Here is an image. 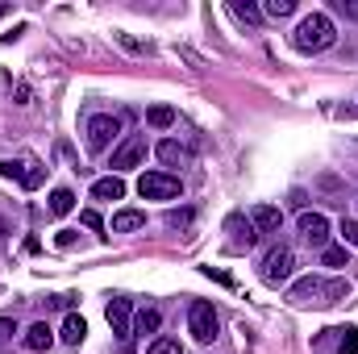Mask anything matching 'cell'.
<instances>
[{"instance_id": "obj_1", "label": "cell", "mask_w": 358, "mask_h": 354, "mask_svg": "<svg viewBox=\"0 0 358 354\" xmlns=\"http://www.w3.org/2000/svg\"><path fill=\"white\" fill-rule=\"evenodd\" d=\"M350 296V283L346 279H321V275H304L292 283V304H313V309H329L338 300Z\"/></svg>"}, {"instance_id": "obj_2", "label": "cell", "mask_w": 358, "mask_h": 354, "mask_svg": "<svg viewBox=\"0 0 358 354\" xmlns=\"http://www.w3.org/2000/svg\"><path fill=\"white\" fill-rule=\"evenodd\" d=\"M296 50H304V55H321V50H329L334 42H338V29H334V21L325 17V13H308L300 25H296Z\"/></svg>"}, {"instance_id": "obj_3", "label": "cell", "mask_w": 358, "mask_h": 354, "mask_svg": "<svg viewBox=\"0 0 358 354\" xmlns=\"http://www.w3.org/2000/svg\"><path fill=\"white\" fill-rule=\"evenodd\" d=\"M187 330H192V338L196 342H213L217 338V330H221V321H217V309L208 304V300H192L187 304Z\"/></svg>"}, {"instance_id": "obj_4", "label": "cell", "mask_w": 358, "mask_h": 354, "mask_svg": "<svg viewBox=\"0 0 358 354\" xmlns=\"http://www.w3.org/2000/svg\"><path fill=\"white\" fill-rule=\"evenodd\" d=\"M0 176L8 179V183L17 179L21 187H29V192H34V187H42L46 167H42L38 159H29V155H25V159H4V163H0Z\"/></svg>"}, {"instance_id": "obj_5", "label": "cell", "mask_w": 358, "mask_h": 354, "mask_svg": "<svg viewBox=\"0 0 358 354\" xmlns=\"http://www.w3.org/2000/svg\"><path fill=\"white\" fill-rule=\"evenodd\" d=\"M138 192H142V200H176L183 183H179V176H167V171H146L138 179Z\"/></svg>"}, {"instance_id": "obj_6", "label": "cell", "mask_w": 358, "mask_h": 354, "mask_svg": "<svg viewBox=\"0 0 358 354\" xmlns=\"http://www.w3.org/2000/svg\"><path fill=\"white\" fill-rule=\"evenodd\" d=\"M117 134H121V121H117L113 113H96V117L88 121V150H92V155L108 150Z\"/></svg>"}, {"instance_id": "obj_7", "label": "cell", "mask_w": 358, "mask_h": 354, "mask_svg": "<svg viewBox=\"0 0 358 354\" xmlns=\"http://www.w3.org/2000/svg\"><path fill=\"white\" fill-rule=\"evenodd\" d=\"M142 159H146V138L129 134V138H125V142L113 150V171H134Z\"/></svg>"}, {"instance_id": "obj_8", "label": "cell", "mask_w": 358, "mask_h": 354, "mask_svg": "<svg viewBox=\"0 0 358 354\" xmlns=\"http://www.w3.org/2000/svg\"><path fill=\"white\" fill-rule=\"evenodd\" d=\"M292 267H296V255H292L287 246H275L267 259H263V279H267V283H283V279L292 275Z\"/></svg>"}, {"instance_id": "obj_9", "label": "cell", "mask_w": 358, "mask_h": 354, "mask_svg": "<svg viewBox=\"0 0 358 354\" xmlns=\"http://www.w3.org/2000/svg\"><path fill=\"white\" fill-rule=\"evenodd\" d=\"M300 238L308 246H325L329 242V221L321 213H300Z\"/></svg>"}, {"instance_id": "obj_10", "label": "cell", "mask_w": 358, "mask_h": 354, "mask_svg": "<svg viewBox=\"0 0 358 354\" xmlns=\"http://www.w3.org/2000/svg\"><path fill=\"white\" fill-rule=\"evenodd\" d=\"M129 317H134L129 300L113 296V300H108V325H113V334H117L121 342H129V338H134V330H129Z\"/></svg>"}, {"instance_id": "obj_11", "label": "cell", "mask_w": 358, "mask_h": 354, "mask_svg": "<svg viewBox=\"0 0 358 354\" xmlns=\"http://www.w3.org/2000/svg\"><path fill=\"white\" fill-rule=\"evenodd\" d=\"M50 342H55V330H50L46 321H34V325L25 330V346H29L34 354H46L50 351Z\"/></svg>"}, {"instance_id": "obj_12", "label": "cell", "mask_w": 358, "mask_h": 354, "mask_svg": "<svg viewBox=\"0 0 358 354\" xmlns=\"http://www.w3.org/2000/svg\"><path fill=\"white\" fill-rule=\"evenodd\" d=\"M225 229H229V234H234V250H242V246H246V250H250V246H255V242H259V229H255V225H250V221H246V225H242V217H229V225H225Z\"/></svg>"}, {"instance_id": "obj_13", "label": "cell", "mask_w": 358, "mask_h": 354, "mask_svg": "<svg viewBox=\"0 0 358 354\" xmlns=\"http://www.w3.org/2000/svg\"><path fill=\"white\" fill-rule=\"evenodd\" d=\"M92 196L96 200H121L125 196V183H121V176H104L92 183Z\"/></svg>"}, {"instance_id": "obj_14", "label": "cell", "mask_w": 358, "mask_h": 354, "mask_svg": "<svg viewBox=\"0 0 358 354\" xmlns=\"http://www.w3.org/2000/svg\"><path fill=\"white\" fill-rule=\"evenodd\" d=\"M142 225H146V213H138V208L113 213V234H129V229H142Z\"/></svg>"}, {"instance_id": "obj_15", "label": "cell", "mask_w": 358, "mask_h": 354, "mask_svg": "<svg viewBox=\"0 0 358 354\" xmlns=\"http://www.w3.org/2000/svg\"><path fill=\"white\" fill-rule=\"evenodd\" d=\"M279 221H283V213H279L275 204H259V208H255V229H259V234H275Z\"/></svg>"}, {"instance_id": "obj_16", "label": "cell", "mask_w": 358, "mask_h": 354, "mask_svg": "<svg viewBox=\"0 0 358 354\" xmlns=\"http://www.w3.org/2000/svg\"><path fill=\"white\" fill-rule=\"evenodd\" d=\"M84 338H88V325H84V317L67 313V321H63V342H67V346H80Z\"/></svg>"}, {"instance_id": "obj_17", "label": "cell", "mask_w": 358, "mask_h": 354, "mask_svg": "<svg viewBox=\"0 0 358 354\" xmlns=\"http://www.w3.org/2000/svg\"><path fill=\"white\" fill-rule=\"evenodd\" d=\"M71 208H76V192H71V187H55V192H50V213H55V217H67Z\"/></svg>"}, {"instance_id": "obj_18", "label": "cell", "mask_w": 358, "mask_h": 354, "mask_svg": "<svg viewBox=\"0 0 358 354\" xmlns=\"http://www.w3.org/2000/svg\"><path fill=\"white\" fill-rule=\"evenodd\" d=\"M146 121H150L155 129H171V125H176V108H171V104H155V108H146Z\"/></svg>"}, {"instance_id": "obj_19", "label": "cell", "mask_w": 358, "mask_h": 354, "mask_svg": "<svg viewBox=\"0 0 358 354\" xmlns=\"http://www.w3.org/2000/svg\"><path fill=\"white\" fill-rule=\"evenodd\" d=\"M159 159H163L167 167H176V163L187 159V146H179L176 138H167V142H159Z\"/></svg>"}, {"instance_id": "obj_20", "label": "cell", "mask_w": 358, "mask_h": 354, "mask_svg": "<svg viewBox=\"0 0 358 354\" xmlns=\"http://www.w3.org/2000/svg\"><path fill=\"white\" fill-rule=\"evenodd\" d=\"M159 325H163V313H159V309H142L138 321H134L138 334H159Z\"/></svg>"}, {"instance_id": "obj_21", "label": "cell", "mask_w": 358, "mask_h": 354, "mask_svg": "<svg viewBox=\"0 0 358 354\" xmlns=\"http://www.w3.org/2000/svg\"><path fill=\"white\" fill-rule=\"evenodd\" d=\"M342 338H338V351L334 354H358V330L355 325H346V330H338Z\"/></svg>"}, {"instance_id": "obj_22", "label": "cell", "mask_w": 358, "mask_h": 354, "mask_svg": "<svg viewBox=\"0 0 358 354\" xmlns=\"http://www.w3.org/2000/svg\"><path fill=\"white\" fill-rule=\"evenodd\" d=\"M229 13H234L238 21H250V25H259V17H263L255 4H242V0H234V4H229Z\"/></svg>"}, {"instance_id": "obj_23", "label": "cell", "mask_w": 358, "mask_h": 354, "mask_svg": "<svg viewBox=\"0 0 358 354\" xmlns=\"http://www.w3.org/2000/svg\"><path fill=\"white\" fill-rule=\"evenodd\" d=\"M321 267H350L346 263V246H325L321 250Z\"/></svg>"}, {"instance_id": "obj_24", "label": "cell", "mask_w": 358, "mask_h": 354, "mask_svg": "<svg viewBox=\"0 0 358 354\" xmlns=\"http://www.w3.org/2000/svg\"><path fill=\"white\" fill-rule=\"evenodd\" d=\"M146 354H183V346H179L176 338H155Z\"/></svg>"}, {"instance_id": "obj_25", "label": "cell", "mask_w": 358, "mask_h": 354, "mask_svg": "<svg viewBox=\"0 0 358 354\" xmlns=\"http://www.w3.org/2000/svg\"><path fill=\"white\" fill-rule=\"evenodd\" d=\"M292 8H296V0H267V8H263V13H267V17H287Z\"/></svg>"}, {"instance_id": "obj_26", "label": "cell", "mask_w": 358, "mask_h": 354, "mask_svg": "<svg viewBox=\"0 0 358 354\" xmlns=\"http://www.w3.org/2000/svg\"><path fill=\"white\" fill-rule=\"evenodd\" d=\"M80 221H84L88 229H104V221H100V213H96V208H84V213H80Z\"/></svg>"}, {"instance_id": "obj_27", "label": "cell", "mask_w": 358, "mask_h": 354, "mask_svg": "<svg viewBox=\"0 0 358 354\" xmlns=\"http://www.w3.org/2000/svg\"><path fill=\"white\" fill-rule=\"evenodd\" d=\"M13 334H17V321H13V317H0V346H4Z\"/></svg>"}, {"instance_id": "obj_28", "label": "cell", "mask_w": 358, "mask_h": 354, "mask_svg": "<svg viewBox=\"0 0 358 354\" xmlns=\"http://www.w3.org/2000/svg\"><path fill=\"white\" fill-rule=\"evenodd\" d=\"M342 238H346L350 246H358V221H342Z\"/></svg>"}, {"instance_id": "obj_29", "label": "cell", "mask_w": 358, "mask_h": 354, "mask_svg": "<svg viewBox=\"0 0 358 354\" xmlns=\"http://www.w3.org/2000/svg\"><path fill=\"white\" fill-rule=\"evenodd\" d=\"M167 221H171V225H187V221H192V213H187V208H179V213H171V217H167Z\"/></svg>"}, {"instance_id": "obj_30", "label": "cell", "mask_w": 358, "mask_h": 354, "mask_svg": "<svg viewBox=\"0 0 358 354\" xmlns=\"http://www.w3.org/2000/svg\"><path fill=\"white\" fill-rule=\"evenodd\" d=\"M342 13H346V17H355V21H358V0H342Z\"/></svg>"}, {"instance_id": "obj_31", "label": "cell", "mask_w": 358, "mask_h": 354, "mask_svg": "<svg viewBox=\"0 0 358 354\" xmlns=\"http://www.w3.org/2000/svg\"><path fill=\"white\" fill-rule=\"evenodd\" d=\"M13 13V4H0V17H8Z\"/></svg>"}]
</instances>
